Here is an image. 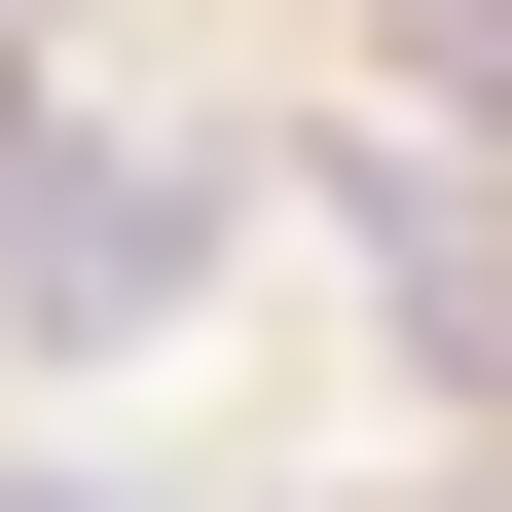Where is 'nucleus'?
<instances>
[{"label":"nucleus","mask_w":512,"mask_h":512,"mask_svg":"<svg viewBox=\"0 0 512 512\" xmlns=\"http://www.w3.org/2000/svg\"><path fill=\"white\" fill-rule=\"evenodd\" d=\"M220 293V147H0V366H147Z\"/></svg>","instance_id":"nucleus-1"}]
</instances>
